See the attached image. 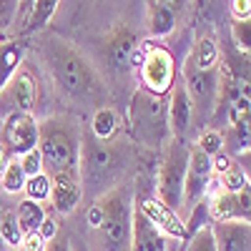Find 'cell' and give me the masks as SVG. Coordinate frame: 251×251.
I'll return each instance as SVG.
<instances>
[{"instance_id":"obj_32","label":"cell","mask_w":251,"mask_h":251,"mask_svg":"<svg viewBox=\"0 0 251 251\" xmlns=\"http://www.w3.org/2000/svg\"><path fill=\"white\" fill-rule=\"evenodd\" d=\"M18 20V0H0V35L8 33Z\"/></svg>"},{"instance_id":"obj_15","label":"cell","mask_w":251,"mask_h":251,"mask_svg":"<svg viewBox=\"0 0 251 251\" xmlns=\"http://www.w3.org/2000/svg\"><path fill=\"white\" fill-rule=\"evenodd\" d=\"M83 199V188H80V178L78 174H58L50 176V203L60 216L73 214L78 203Z\"/></svg>"},{"instance_id":"obj_35","label":"cell","mask_w":251,"mask_h":251,"mask_svg":"<svg viewBox=\"0 0 251 251\" xmlns=\"http://www.w3.org/2000/svg\"><path fill=\"white\" fill-rule=\"evenodd\" d=\"M249 10H251V0H234L231 3L234 20H249Z\"/></svg>"},{"instance_id":"obj_21","label":"cell","mask_w":251,"mask_h":251,"mask_svg":"<svg viewBox=\"0 0 251 251\" xmlns=\"http://www.w3.org/2000/svg\"><path fill=\"white\" fill-rule=\"evenodd\" d=\"M188 63L199 71H214L219 68V48L211 38H199L196 46L188 55Z\"/></svg>"},{"instance_id":"obj_7","label":"cell","mask_w":251,"mask_h":251,"mask_svg":"<svg viewBox=\"0 0 251 251\" xmlns=\"http://www.w3.org/2000/svg\"><path fill=\"white\" fill-rule=\"evenodd\" d=\"M138 75L143 91L156 93V96H169V91L176 83V60L169 48L163 46H146L141 63H138Z\"/></svg>"},{"instance_id":"obj_23","label":"cell","mask_w":251,"mask_h":251,"mask_svg":"<svg viewBox=\"0 0 251 251\" xmlns=\"http://www.w3.org/2000/svg\"><path fill=\"white\" fill-rule=\"evenodd\" d=\"M58 3H60V0H33L30 15H28V20H25V30L33 33V30H40L43 25H48L50 18L55 15Z\"/></svg>"},{"instance_id":"obj_40","label":"cell","mask_w":251,"mask_h":251,"mask_svg":"<svg viewBox=\"0 0 251 251\" xmlns=\"http://www.w3.org/2000/svg\"><path fill=\"white\" fill-rule=\"evenodd\" d=\"M0 251H8V246L3 244V239H0Z\"/></svg>"},{"instance_id":"obj_30","label":"cell","mask_w":251,"mask_h":251,"mask_svg":"<svg viewBox=\"0 0 251 251\" xmlns=\"http://www.w3.org/2000/svg\"><path fill=\"white\" fill-rule=\"evenodd\" d=\"M231 33H234V40H236L239 53H241V55H249V48H251V40H249L251 23H249V20H231Z\"/></svg>"},{"instance_id":"obj_31","label":"cell","mask_w":251,"mask_h":251,"mask_svg":"<svg viewBox=\"0 0 251 251\" xmlns=\"http://www.w3.org/2000/svg\"><path fill=\"white\" fill-rule=\"evenodd\" d=\"M18 161H20V169H23L25 178H30L35 174H43V156H40L38 149H33V151H28L23 156H18Z\"/></svg>"},{"instance_id":"obj_8","label":"cell","mask_w":251,"mask_h":251,"mask_svg":"<svg viewBox=\"0 0 251 251\" xmlns=\"http://www.w3.org/2000/svg\"><path fill=\"white\" fill-rule=\"evenodd\" d=\"M183 86L191 98V108L194 118L211 121V113L216 108V98H219V68L214 71H199L186 60L183 66Z\"/></svg>"},{"instance_id":"obj_36","label":"cell","mask_w":251,"mask_h":251,"mask_svg":"<svg viewBox=\"0 0 251 251\" xmlns=\"http://www.w3.org/2000/svg\"><path fill=\"white\" fill-rule=\"evenodd\" d=\"M30 8H33V0H18V18H23V25L30 15Z\"/></svg>"},{"instance_id":"obj_1","label":"cell","mask_w":251,"mask_h":251,"mask_svg":"<svg viewBox=\"0 0 251 251\" xmlns=\"http://www.w3.org/2000/svg\"><path fill=\"white\" fill-rule=\"evenodd\" d=\"M100 208V224L91 228L86 241L88 251H128L131 246V219L136 196L128 183H118L96 199Z\"/></svg>"},{"instance_id":"obj_39","label":"cell","mask_w":251,"mask_h":251,"mask_svg":"<svg viewBox=\"0 0 251 251\" xmlns=\"http://www.w3.org/2000/svg\"><path fill=\"white\" fill-rule=\"evenodd\" d=\"M71 251H88L86 241H71Z\"/></svg>"},{"instance_id":"obj_3","label":"cell","mask_w":251,"mask_h":251,"mask_svg":"<svg viewBox=\"0 0 251 251\" xmlns=\"http://www.w3.org/2000/svg\"><path fill=\"white\" fill-rule=\"evenodd\" d=\"M43 156V171L48 176L78 174L80 133L68 118H46L38 123V146Z\"/></svg>"},{"instance_id":"obj_19","label":"cell","mask_w":251,"mask_h":251,"mask_svg":"<svg viewBox=\"0 0 251 251\" xmlns=\"http://www.w3.org/2000/svg\"><path fill=\"white\" fill-rule=\"evenodd\" d=\"M48 214L43 211V206H40L38 201H30V199H23L18 203L15 208V219H18V228H20V234L28 236V234H35L38 231V226L43 224Z\"/></svg>"},{"instance_id":"obj_24","label":"cell","mask_w":251,"mask_h":251,"mask_svg":"<svg viewBox=\"0 0 251 251\" xmlns=\"http://www.w3.org/2000/svg\"><path fill=\"white\" fill-rule=\"evenodd\" d=\"M0 239L8 246V251H15L23 244V234L18 228L15 211H10V208H0Z\"/></svg>"},{"instance_id":"obj_22","label":"cell","mask_w":251,"mask_h":251,"mask_svg":"<svg viewBox=\"0 0 251 251\" xmlns=\"http://www.w3.org/2000/svg\"><path fill=\"white\" fill-rule=\"evenodd\" d=\"M176 28V13L169 10L166 5L151 0V10H149V33L153 38H163Z\"/></svg>"},{"instance_id":"obj_13","label":"cell","mask_w":251,"mask_h":251,"mask_svg":"<svg viewBox=\"0 0 251 251\" xmlns=\"http://www.w3.org/2000/svg\"><path fill=\"white\" fill-rule=\"evenodd\" d=\"M211 234L216 251H251V224L244 219L214 221Z\"/></svg>"},{"instance_id":"obj_29","label":"cell","mask_w":251,"mask_h":251,"mask_svg":"<svg viewBox=\"0 0 251 251\" xmlns=\"http://www.w3.org/2000/svg\"><path fill=\"white\" fill-rule=\"evenodd\" d=\"M186 251H216L214 234H211V224H203V226L196 228V231H191L188 244H186Z\"/></svg>"},{"instance_id":"obj_25","label":"cell","mask_w":251,"mask_h":251,"mask_svg":"<svg viewBox=\"0 0 251 251\" xmlns=\"http://www.w3.org/2000/svg\"><path fill=\"white\" fill-rule=\"evenodd\" d=\"M23 186H25V174L20 169V161H18V156H10L3 176H0V188L5 194H23Z\"/></svg>"},{"instance_id":"obj_34","label":"cell","mask_w":251,"mask_h":251,"mask_svg":"<svg viewBox=\"0 0 251 251\" xmlns=\"http://www.w3.org/2000/svg\"><path fill=\"white\" fill-rule=\"evenodd\" d=\"M35 234H38L40 239H43V241H48V239H53V236L58 234V224H55L50 216H46V219H43V224L38 226V231H35Z\"/></svg>"},{"instance_id":"obj_14","label":"cell","mask_w":251,"mask_h":251,"mask_svg":"<svg viewBox=\"0 0 251 251\" xmlns=\"http://www.w3.org/2000/svg\"><path fill=\"white\" fill-rule=\"evenodd\" d=\"M136 206L149 216V221L158 228L161 234L174 236V239H186V224L181 221V216L174 214L171 208H166L158 199H153V196H136Z\"/></svg>"},{"instance_id":"obj_26","label":"cell","mask_w":251,"mask_h":251,"mask_svg":"<svg viewBox=\"0 0 251 251\" xmlns=\"http://www.w3.org/2000/svg\"><path fill=\"white\" fill-rule=\"evenodd\" d=\"M216 176V183H219V188H224V191H228V194H236V191H241V188L249 183V176H246V171L241 169V166H228L226 171H221V174H214Z\"/></svg>"},{"instance_id":"obj_10","label":"cell","mask_w":251,"mask_h":251,"mask_svg":"<svg viewBox=\"0 0 251 251\" xmlns=\"http://www.w3.org/2000/svg\"><path fill=\"white\" fill-rule=\"evenodd\" d=\"M35 80L25 66H20L13 78L8 80V86L0 93V113H33L35 108Z\"/></svg>"},{"instance_id":"obj_27","label":"cell","mask_w":251,"mask_h":251,"mask_svg":"<svg viewBox=\"0 0 251 251\" xmlns=\"http://www.w3.org/2000/svg\"><path fill=\"white\" fill-rule=\"evenodd\" d=\"M23 191H25V199L30 201H48L50 199V176L43 171V174H35L30 178H25V186H23Z\"/></svg>"},{"instance_id":"obj_4","label":"cell","mask_w":251,"mask_h":251,"mask_svg":"<svg viewBox=\"0 0 251 251\" xmlns=\"http://www.w3.org/2000/svg\"><path fill=\"white\" fill-rule=\"evenodd\" d=\"M128 133L146 149H163L169 131V96H156L136 88L128 103Z\"/></svg>"},{"instance_id":"obj_16","label":"cell","mask_w":251,"mask_h":251,"mask_svg":"<svg viewBox=\"0 0 251 251\" xmlns=\"http://www.w3.org/2000/svg\"><path fill=\"white\" fill-rule=\"evenodd\" d=\"M169 236L161 234L158 228L149 221L138 206H133V219H131V246L128 251H169L166 249Z\"/></svg>"},{"instance_id":"obj_2","label":"cell","mask_w":251,"mask_h":251,"mask_svg":"<svg viewBox=\"0 0 251 251\" xmlns=\"http://www.w3.org/2000/svg\"><path fill=\"white\" fill-rule=\"evenodd\" d=\"M123 166L121 149L113 141H98L93 136H83L80 138V158H78V178L83 194H106L108 188L123 183L118 181Z\"/></svg>"},{"instance_id":"obj_33","label":"cell","mask_w":251,"mask_h":251,"mask_svg":"<svg viewBox=\"0 0 251 251\" xmlns=\"http://www.w3.org/2000/svg\"><path fill=\"white\" fill-rule=\"evenodd\" d=\"M43 251H71V239L66 236V234H55L53 239H48L46 244H43Z\"/></svg>"},{"instance_id":"obj_38","label":"cell","mask_w":251,"mask_h":251,"mask_svg":"<svg viewBox=\"0 0 251 251\" xmlns=\"http://www.w3.org/2000/svg\"><path fill=\"white\" fill-rule=\"evenodd\" d=\"M8 158H10V153L5 151V146L0 143V176H3V171H5V163H8Z\"/></svg>"},{"instance_id":"obj_17","label":"cell","mask_w":251,"mask_h":251,"mask_svg":"<svg viewBox=\"0 0 251 251\" xmlns=\"http://www.w3.org/2000/svg\"><path fill=\"white\" fill-rule=\"evenodd\" d=\"M23 55H25V40L20 38L0 40V93L8 86L13 73L23 66Z\"/></svg>"},{"instance_id":"obj_9","label":"cell","mask_w":251,"mask_h":251,"mask_svg":"<svg viewBox=\"0 0 251 251\" xmlns=\"http://www.w3.org/2000/svg\"><path fill=\"white\" fill-rule=\"evenodd\" d=\"M214 181V158L199 151L194 143H188V166L183 181V211L188 214L196 203L206 199Z\"/></svg>"},{"instance_id":"obj_28","label":"cell","mask_w":251,"mask_h":251,"mask_svg":"<svg viewBox=\"0 0 251 251\" xmlns=\"http://www.w3.org/2000/svg\"><path fill=\"white\" fill-rule=\"evenodd\" d=\"M196 149L199 151H203L206 156H219L221 151H224V136H221V131H216V128H203L201 133H199V138H196Z\"/></svg>"},{"instance_id":"obj_5","label":"cell","mask_w":251,"mask_h":251,"mask_svg":"<svg viewBox=\"0 0 251 251\" xmlns=\"http://www.w3.org/2000/svg\"><path fill=\"white\" fill-rule=\"evenodd\" d=\"M50 71L63 93L75 100H86L96 93L98 78L91 63L68 43H53L50 48Z\"/></svg>"},{"instance_id":"obj_6","label":"cell","mask_w":251,"mask_h":251,"mask_svg":"<svg viewBox=\"0 0 251 251\" xmlns=\"http://www.w3.org/2000/svg\"><path fill=\"white\" fill-rule=\"evenodd\" d=\"M186 166H188V141L169 138V143L163 146V156L156 174V199L178 216L183 214Z\"/></svg>"},{"instance_id":"obj_12","label":"cell","mask_w":251,"mask_h":251,"mask_svg":"<svg viewBox=\"0 0 251 251\" xmlns=\"http://www.w3.org/2000/svg\"><path fill=\"white\" fill-rule=\"evenodd\" d=\"M194 128V108H191V98L183 86V80H176L174 88L169 91V131L171 138L186 141V136Z\"/></svg>"},{"instance_id":"obj_37","label":"cell","mask_w":251,"mask_h":251,"mask_svg":"<svg viewBox=\"0 0 251 251\" xmlns=\"http://www.w3.org/2000/svg\"><path fill=\"white\" fill-rule=\"evenodd\" d=\"M156 3H161V5H166V8H169V10H174V13H178L186 3H188V0H156Z\"/></svg>"},{"instance_id":"obj_11","label":"cell","mask_w":251,"mask_h":251,"mask_svg":"<svg viewBox=\"0 0 251 251\" xmlns=\"http://www.w3.org/2000/svg\"><path fill=\"white\" fill-rule=\"evenodd\" d=\"M0 143L10 156H23L38 146V121L33 113H10L3 123Z\"/></svg>"},{"instance_id":"obj_20","label":"cell","mask_w":251,"mask_h":251,"mask_svg":"<svg viewBox=\"0 0 251 251\" xmlns=\"http://www.w3.org/2000/svg\"><path fill=\"white\" fill-rule=\"evenodd\" d=\"M118 133V113L108 106H100L91 121V136L98 141H113Z\"/></svg>"},{"instance_id":"obj_18","label":"cell","mask_w":251,"mask_h":251,"mask_svg":"<svg viewBox=\"0 0 251 251\" xmlns=\"http://www.w3.org/2000/svg\"><path fill=\"white\" fill-rule=\"evenodd\" d=\"M108 60L113 63L116 68H128L131 66V55L136 50V35L128 30V28H116L111 35H108Z\"/></svg>"}]
</instances>
